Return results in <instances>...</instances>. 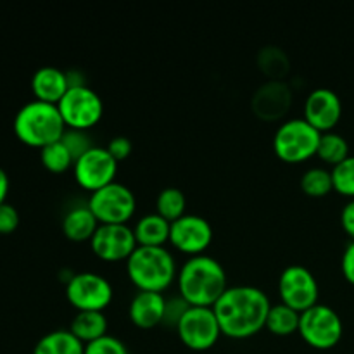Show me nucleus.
<instances>
[{
  "mask_svg": "<svg viewBox=\"0 0 354 354\" xmlns=\"http://www.w3.org/2000/svg\"><path fill=\"white\" fill-rule=\"evenodd\" d=\"M334 190H337L341 196L354 199V156H349L342 162L330 169Z\"/></svg>",
  "mask_w": 354,
  "mask_h": 354,
  "instance_id": "29",
  "label": "nucleus"
},
{
  "mask_svg": "<svg viewBox=\"0 0 354 354\" xmlns=\"http://www.w3.org/2000/svg\"><path fill=\"white\" fill-rule=\"evenodd\" d=\"M33 354H85V344L71 330L59 328L45 334L35 344Z\"/></svg>",
  "mask_w": 354,
  "mask_h": 354,
  "instance_id": "21",
  "label": "nucleus"
},
{
  "mask_svg": "<svg viewBox=\"0 0 354 354\" xmlns=\"http://www.w3.org/2000/svg\"><path fill=\"white\" fill-rule=\"evenodd\" d=\"M62 142H64L66 147L69 149V152H71V156L76 159L80 158V156L85 154L86 151H90V149L93 147L92 140H90L88 133L86 131H80V130H66V133L62 135L61 138Z\"/></svg>",
  "mask_w": 354,
  "mask_h": 354,
  "instance_id": "31",
  "label": "nucleus"
},
{
  "mask_svg": "<svg viewBox=\"0 0 354 354\" xmlns=\"http://www.w3.org/2000/svg\"><path fill=\"white\" fill-rule=\"evenodd\" d=\"M342 116V102L330 88H315L304 102V120L320 133L332 131Z\"/></svg>",
  "mask_w": 354,
  "mask_h": 354,
  "instance_id": "15",
  "label": "nucleus"
},
{
  "mask_svg": "<svg viewBox=\"0 0 354 354\" xmlns=\"http://www.w3.org/2000/svg\"><path fill=\"white\" fill-rule=\"evenodd\" d=\"M272 308L265 290L252 286L228 287L214 303L213 311L220 324L221 335L230 339H248L265 328Z\"/></svg>",
  "mask_w": 354,
  "mask_h": 354,
  "instance_id": "1",
  "label": "nucleus"
},
{
  "mask_svg": "<svg viewBox=\"0 0 354 354\" xmlns=\"http://www.w3.org/2000/svg\"><path fill=\"white\" fill-rule=\"evenodd\" d=\"M301 189L310 197H325L334 190V182H332L330 169L315 166V168L306 169L301 176Z\"/></svg>",
  "mask_w": 354,
  "mask_h": 354,
  "instance_id": "26",
  "label": "nucleus"
},
{
  "mask_svg": "<svg viewBox=\"0 0 354 354\" xmlns=\"http://www.w3.org/2000/svg\"><path fill=\"white\" fill-rule=\"evenodd\" d=\"M73 173H75V180L80 187L88 192H95V190L116 182L114 178L118 173V161L111 156L107 147L93 145L90 151L76 159Z\"/></svg>",
  "mask_w": 354,
  "mask_h": 354,
  "instance_id": "12",
  "label": "nucleus"
},
{
  "mask_svg": "<svg viewBox=\"0 0 354 354\" xmlns=\"http://www.w3.org/2000/svg\"><path fill=\"white\" fill-rule=\"evenodd\" d=\"M86 206L100 225H127L137 209V199L127 185L113 182L92 192Z\"/></svg>",
  "mask_w": 354,
  "mask_h": 354,
  "instance_id": "8",
  "label": "nucleus"
},
{
  "mask_svg": "<svg viewBox=\"0 0 354 354\" xmlns=\"http://www.w3.org/2000/svg\"><path fill=\"white\" fill-rule=\"evenodd\" d=\"M113 296V286L100 273H75L66 283V297L76 311H104Z\"/></svg>",
  "mask_w": 354,
  "mask_h": 354,
  "instance_id": "9",
  "label": "nucleus"
},
{
  "mask_svg": "<svg viewBox=\"0 0 354 354\" xmlns=\"http://www.w3.org/2000/svg\"><path fill=\"white\" fill-rule=\"evenodd\" d=\"M165 313L166 297L162 296V292L138 290L128 306V317L138 328H152L159 324H165Z\"/></svg>",
  "mask_w": 354,
  "mask_h": 354,
  "instance_id": "17",
  "label": "nucleus"
},
{
  "mask_svg": "<svg viewBox=\"0 0 354 354\" xmlns=\"http://www.w3.org/2000/svg\"><path fill=\"white\" fill-rule=\"evenodd\" d=\"M341 223L346 234L354 241V199L349 201V203L342 207Z\"/></svg>",
  "mask_w": 354,
  "mask_h": 354,
  "instance_id": "36",
  "label": "nucleus"
},
{
  "mask_svg": "<svg viewBox=\"0 0 354 354\" xmlns=\"http://www.w3.org/2000/svg\"><path fill=\"white\" fill-rule=\"evenodd\" d=\"M187 199L185 194L176 187H166L158 194L156 199V213L161 214L169 223L176 221L185 214Z\"/></svg>",
  "mask_w": 354,
  "mask_h": 354,
  "instance_id": "24",
  "label": "nucleus"
},
{
  "mask_svg": "<svg viewBox=\"0 0 354 354\" xmlns=\"http://www.w3.org/2000/svg\"><path fill=\"white\" fill-rule=\"evenodd\" d=\"M176 332L180 341L192 351H207L221 335L213 308L203 306H190L176 325Z\"/></svg>",
  "mask_w": 354,
  "mask_h": 354,
  "instance_id": "10",
  "label": "nucleus"
},
{
  "mask_svg": "<svg viewBox=\"0 0 354 354\" xmlns=\"http://www.w3.org/2000/svg\"><path fill=\"white\" fill-rule=\"evenodd\" d=\"M95 214L90 211L88 206H76L66 213L62 218V232L69 241L85 242L92 241L93 234L99 228Z\"/></svg>",
  "mask_w": 354,
  "mask_h": 354,
  "instance_id": "19",
  "label": "nucleus"
},
{
  "mask_svg": "<svg viewBox=\"0 0 354 354\" xmlns=\"http://www.w3.org/2000/svg\"><path fill=\"white\" fill-rule=\"evenodd\" d=\"M107 151H109L111 156L120 162L131 154V151H133V144H131V140L128 137L120 135V137L111 138V142L107 144Z\"/></svg>",
  "mask_w": 354,
  "mask_h": 354,
  "instance_id": "34",
  "label": "nucleus"
},
{
  "mask_svg": "<svg viewBox=\"0 0 354 354\" xmlns=\"http://www.w3.org/2000/svg\"><path fill=\"white\" fill-rule=\"evenodd\" d=\"M137 245L133 228L128 225H99L90 241L93 254L104 261H127Z\"/></svg>",
  "mask_w": 354,
  "mask_h": 354,
  "instance_id": "14",
  "label": "nucleus"
},
{
  "mask_svg": "<svg viewBox=\"0 0 354 354\" xmlns=\"http://www.w3.org/2000/svg\"><path fill=\"white\" fill-rule=\"evenodd\" d=\"M211 241H213V227L206 218L199 214H183L171 223L169 242L173 248L183 254H189L190 258L204 254Z\"/></svg>",
  "mask_w": 354,
  "mask_h": 354,
  "instance_id": "13",
  "label": "nucleus"
},
{
  "mask_svg": "<svg viewBox=\"0 0 354 354\" xmlns=\"http://www.w3.org/2000/svg\"><path fill=\"white\" fill-rule=\"evenodd\" d=\"M40 161L45 166V169L55 173V175L68 171L69 168L75 166V158H73L71 152H69V149L66 147L62 140L40 149Z\"/></svg>",
  "mask_w": 354,
  "mask_h": 354,
  "instance_id": "27",
  "label": "nucleus"
},
{
  "mask_svg": "<svg viewBox=\"0 0 354 354\" xmlns=\"http://www.w3.org/2000/svg\"><path fill=\"white\" fill-rule=\"evenodd\" d=\"M180 296L190 306L213 308L223 296L227 286V273L218 259L207 254L192 256L180 268L178 277Z\"/></svg>",
  "mask_w": 354,
  "mask_h": 354,
  "instance_id": "2",
  "label": "nucleus"
},
{
  "mask_svg": "<svg viewBox=\"0 0 354 354\" xmlns=\"http://www.w3.org/2000/svg\"><path fill=\"white\" fill-rule=\"evenodd\" d=\"M317 156L324 162L330 165L332 168L348 159L349 156V144L342 135L334 133V131H327L322 133L320 144H318Z\"/></svg>",
  "mask_w": 354,
  "mask_h": 354,
  "instance_id": "25",
  "label": "nucleus"
},
{
  "mask_svg": "<svg viewBox=\"0 0 354 354\" xmlns=\"http://www.w3.org/2000/svg\"><path fill=\"white\" fill-rule=\"evenodd\" d=\"M169 230H171V223L158 213H149L138 218L133 227L137 244L151 245V248H159L169 242Z\"/></svg>",
  "mask_w": 354,
  "mask_h": 354,
  "instance_id": "20",
  "label": "nucleus"
},
{
  "mask_svg": "<svg viewBox=\"0 0 354 354\" xmlns=\"http://www.w3.org/2000/svg\"><path fill=\"white\" fill-rule=\"evenodd\" d=\"M14 133L23 144L44 149L59 142L66 133V124L55 104L31 100L17 111L14 118Z\"/></svg>",
  "mask_w": 354,
  "mask_h": 354,
  "instance_id": "3",
  "label": "nucleus"
},
{
  "mask_svg": "<svg viewBox=\"0 0 354 354\" xmlns=\"http://www.w3.org/2000/svg\"><path fill=\"white\" fill-rule=\"evenodd\" d=\"M290 102H292V92L289 86L283 82L272 80L256 90L252 97V111L261 120L275 121L289 111Z\"/></svg>",
  "mask_w": 354,
  "mask_h": 354,
  "instance_id": "16",
  "label": "nucleus"
},
{
  "mask_svg": "<svg viewBox=\"0 0 354 354\" xmlns=\"http://www.w3.org/2000/svg\"><path fill=\"white\" fill-rule=\"evenodd\" d=\"M322 133L304 118L283 121L273 137L275 154L286 162H303L317 156Z\"/></svg>",
  "mask_w": 354,
  "mask_h": 354,
  "instance_id": "5",
  "label": "nucleus"
},
{
  "mask_svg": "<svg viewBox=\"0 0 354 354\" xmlns=\"http://www.w3.org/2000/svg\"><path fill=\"white\" fill-rule=\"evenodd\" d=\"M19 227V213L16 207L9 203L0 206V235L12 234Z\"/></svg>",
  "mask_w": 354,
  "mask_h": 354,
  "instance_id": "33",
  "label": "nucleus"
},
{
  "mask_svg": "<svg viewBox=\"0 0 354 354\" xmlns=\"http://www.w3.org/2000/svg\"><path fill=\"white\" fill-rule=\"evenodd\" d=\"M7 194H9V176H7L6 169L0 168V206L6 203Z\"/></svg>",
  "mask_w": 354,
  "mask_h": 354,
  "instance_id": "37",
  "label": "nucleus"
},
{
  "mask_svg": "<svg viewBox=\"0 0 354 354\" xmlns=\"http://www.w3.org/2000/svg\"><path fill=\"white\" fill-rule=\"evenodd\" d=\"M31 90H33L35 100L57 106L69 90L68 75L54 66H44L35 71L31 78Z\"/></svg>",
  "mask_w": 354,
  "mask_h": 354,
  "instance_id": "18",
  "label": "nucleus"
},
{
  "mask_svg": "<svg viewBox=\"0 0 354 354\" xmlns=\"http://www.w3.org/2000/svg\"><path fill=\"white\" fill-rule=\"evenodd\" d=\"M299 320L301 313L299 311L292 310L287 304L279 303L272 304L268 311V317H266V325L265 328H268L272 334L275 335H290L294 332H299Z\"/></svg>",
  "mask_w": 354,
  "mask_h": 354,
  "instance_id": "23",
  "label": "nucleus"
},
{
  "mask_svg": "<svg viewBox=\"0 0 354 354\" xmlns=\"http://www.w3.org/2000/svg\"><path fill=\"white\" fill-rule=\"evenodd\" d=\"M127 273L138 290L151 292H162L178 277L175 258L165 245H137L127 259Z\"/></svg>",
  "mask_w": 354,
  "mask_h": 354,
  "instance_id": "4",
  "label": "nucleus"
},
{
  "mask_svg": "<svg viewBox=\"0 0 354 354\" xmlns=\"http://www.w3.org/2000/svg\"><path fill=\"white\" fill-rule=\"evenodd\" d=\"M342 273L344 279L354 286V241L349 242L342 254Z\"/></svg>",
  "mask_w": 354,
  "mask_h": 354,
  "instance_id": "35",
  "label": "nucleus"
},
{
  "mask_svg": "<svg viewBox=\"0 0 354 354\" xmlns=\"http://www.w3.org/2000/svg\"><path fill=\"white\" fill-rule=\"evenodd\" d=\"M190 304L183 299L182 296L178 297H169L166 299V313H165V322L168 325H178V322L182 320V317L185 315V311L189 310Z\"/></svg>",
  "mask_w": 354,
  "mask_h": 354,
  "instance_id": "32",
  "label": "nucleus"
},
{
  "mask_svg": "<svg viewBox=\"0 0 354 354\" xmlns=\"http://www.w3.org/2000/svg\"><path fill=\"white\" fill-rule=\"evenodd\" d=\"M85 354H128V348L121 339L107 334L85 344Z\"/></svg>",
  "mask_w": 354,
  "mask_h": 354,
  "instance_id": "30",
  "label": "nucleus"
},
{
  "mask_svg": "<svg viewBox=\"0 0 354 354\" xmlns=\"http://www.w3.org/2000/svg\"><path fill=\"white\" fill-rule=\"evenodd\" d=\"M107 318L104 311H78L71 322L69 330L83 342L97 341V339L107 335Z\"/></svg>",
  "mask_w": 354,
  "mask_h": 354,
  "instance_id": "22",
  "label": "nucleus"
},
{
  "mask_svg": "<svg viewBox=\"0 0 354 354\" xmlns=\"http://www.w3.org/2000/svg\"><path fill=\"white\" fill-rule=\"evenodd\" d=\"M280 299L292 310L304 313L318 304L320 287L313 273L303 265H290L279 279Z\"/></svg>",
  "mask_w": 354,
  "mask_h": 354,
  "instance_id": "11",
  "label": "nucleus"
},
{
  "mask_svg": "<svg viewBox=\"0 0 354 354\" xmlns=\"http://www.w3.org/2000/svg\"><path fill=\"white\" fill-rule=\"evenodd\" d=\"M59 113L69 130L86 131L95 127L104 114V102L88 85L71 86L57 104Z\"/></svg>",
  "mask_w": 354,
  "mask_h": 354,
  "instance_id": "6",
  "label": "nucleus"
},
{
  "mask_svg": "<svg viewBox=\"0 0 354 354\" xmlns=\"http://www.w3.org/2000/svg\"><path fill=\"white\" fill-rule=\"evenodd\" d=\"M342 320L337 311L327 304H315L313 308L301 313L299 334L306 344L315 349H332L342 337Z\"/></svg>",
  "mask_w": 354,
  "mask_h": 354,
  "instance_id": "7",
  "label": "nucleus"
},
{
  "mask_svg": "<svg viewBox=\"0 0 354 354\" xmlns=\"http://www.w3.org/2000/svg\"><path fill=\"white\" fill-rule=\"evenodd\" d=\"M258 64L268 78L277 80V82H282V78L289 73L290 68L287 55L277 47L263 48L258 55Z\"/></svg>",
  "mask_w": 354,
  "mask_h": 354,
  "instance_id": "28",
  "label": "nucleus"
}]
</instances>
